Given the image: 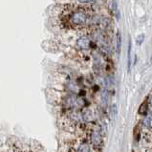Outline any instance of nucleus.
<instances>
[{
    "label": "nucleus",
    "mask_w": 152,
    "mask_h": 152,
    "mask_svg": "<svg viewBox=\"0 0 152 152\" xmlns=\"http://www.w3.org/2000/svg\"><path fill=\"white\" fill-rule=\"evenodd\" d=\"M90 13L88 9L81 7H77L72 10L67 16V24L69 26L76 28V27H83L90 20Z\"/></svg>",
    "instance_id": "1"
},
{
    "label": "nucleus",
    "mask_w": 152,
    "mask_h": 152,
    "mask_svg": "<svg viewBox=\"0 0 152 152\" xmlns=\"http://www.w3.org/2000/svg\"><path fill=\"white\" fill-rule=\"evenodd\" d=\"M90 142L94 147L98 148L102 146V145H104V138H102V135L100 134V130H92L90 133Z\"/></svg>",
    "instance_id": "2"
},
{
    "label": "nucleus",
    "mask_w": 152,
    "mask_h": 152,
    "mask_svg": "<svg viewBox=\"0 0 152 152\" xmlns=\"http://www.w3.org/2000/svg\"><path fill=\"white\" fill-rule=\"evenodd\" d=\"M77 44L80 49L86 50V49H88L89 46H90V39H89L87 37H81L78 39Z\"/></svg>",
    "instance_id": "3"
},
{
    "label": "nucleus",
    "mask_w": 152,
    "mask_h": 152,
    "mask_svg": "<svg viewBox=\"0 0 152 152\" xmlns=\"http://www.w3.org/2000/svg\"><path fill=\"white\" fill-rule=\"evenodd\" d=\"M90 145L87 143H81L78 147V152H90Z\"/></svg>",
    "instance_id": "4"
},
{
    "label": "nucleus",
    "mask_w": 152,
    "mask_h": 152,
    "mask_svg": "<svg viewBox=\"0 0 152 152\" xmlns=\"http://www.w3.org/2000/svg\"><path fill=\"white\" fill-rule=\"evenodd\" d=\"M131 53H132V43L129 42V48H128V69L131 68Z\"/></svg>",
    "instance_id": "5"
},
{
    "label": "nucleus",
    "mask_w": 152,
    "mask_h": 152,
    "mask_svg": "<svg viewBox=\"0 0 152 152\" xmlns=\"http://www.w3.org/2000/svg\"><path fill=\"white\" fill-rule=\"evenodd\" d=\"M121 37L120 34L117 36V53L121 52Z\"/></svg>",
    "instance_id": "6"
},
{
    "label": "nucleus",
    "mask_w": 152,
    "mask_h": 152,
    "mask_svg": "<svg viewBox=\"0 0 152 152\" xmlns=\"http://www.w3.org/2000/svg\"><path fill=\"white\" fill-rule=\"evenodd\" d=\"M146 111H147V107H146V104H142V106H141L139 112H140L141 114H145Z\"/></svg>",
    "instance_id": "7"
},
{
    "label": "nucleus",
    "mask_w": 152,
    "mask_h": 152,
    "mask_svg": "<svg viewBox=\"0 0 152 152\" xmlns=\"http://www.w3.org/2000/svg\"><path fill=\"white\" fill-rule=\"evenodd\" d=\"M143 39H145V36H143V35H140V36L138 37V38H137V43L139 45H141L143 43Z\"/></svg>",
    "instance_id": "8"
},
{
    "label": "nucleus",
    "mask_w": 152,
    "mask_h": 152,
    "mask_svg": "<svg viewBox=\"0 0 152 152\" xmlns=\"http://www.w3.org/2000/svg\"><path fill=\"white\" fill-rule=\"evenodd\" d=\"M80 3H91V2H93L94 0H78Z\"/></svg>",
    "instance_id": "9"
},
{
    "label": "nucleus",
    "mask_w": 152,
    "mask_h": 152,
    "mask_svg": "<svg viewBox=\"0 0 152 152\" xmlns=\"http://www.w3.org/2000/svg\"><path fill=\"white\" fill-rule=\"evenodd\" d=\"M150 102H151V105H152V98H151V100H150Z\"/></svg>",
    "instance_id": "10"
}]
</instances>
